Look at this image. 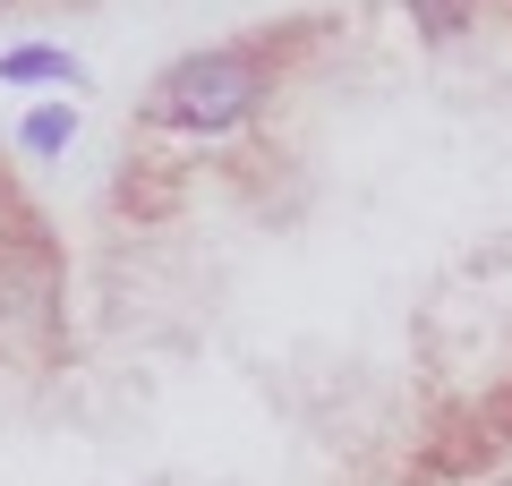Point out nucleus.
Masks as SVG:
<instances>
[{
	"mask_svg": "<svg viewBox=\"0 0 512 486\" xmlns=\"http://www.w3.org/2000/svg\"><path fill=\"white\" fill-rule=\"evenodd\" d=\"M256 94H265V60L256 52H197V60H180V69L154 86V120L214 137V128L248 120Z\"/></svg>",
	"mask_w": 512,
	"mask_h": 486,
	"instance_id": "1",
	"label": "nucleus"
},
{
	"mask_svg": "<svg viewBox=\"0 0 512 486\" xmlns=\"http://www.w3.org/2000/svg\"><path fill=\"white\" fill-rule=\"evenodd\" d=\"M77 60L52 52V43H26V52H0V86H77Z\"/></svg>",
	"mask_w": 512,
	"mask_h": 486,
	"instance_id": "2",
	"label": "nucleus"
},
{
	"mask_svg": "<svg viewBox=\"0 0 512 486\" xmlns=\"http://www.w3.org/2000/svg\"><path fill=\"white\" fill-rule=\"evenodd\" d=\"M69 137H77V103H43V111H26V120H18L26 154H69Z\"/></svg>",
	"mask_w": 512,
	"mask_h": 486,
	"instance_id": "3",
	"label": "nucleus"
},
{
	"mask_svg": "<svg viewBox=\"0 0 512 486\" xmlns=\"http://www.w3.org/2000/svg\"><path fill=\"white\" fill-rule=\"evenodd\" d=\"M410 18H419L427 35H461V26H470V18H461V0H410Z\"/></svg>",
	"mask_w": 512,
	"mask_h": 486,
	"instance_id": "4",
	"label": "nucleus"
},
{
	"mask_svg": "<svg viewBox=\"0 0 512 486\" xmlns=\"http://www.w3.org/2000/svg\"><path fill=\"white\" fill-rule=\"evenodd\" d=\"M0 9H9V0H0Z\"/></svg>",
	"mask_w": 512,
	"mask_h": 486,
	"instance_id": "5",
	"label": "nucleus"
}]
</instances>
